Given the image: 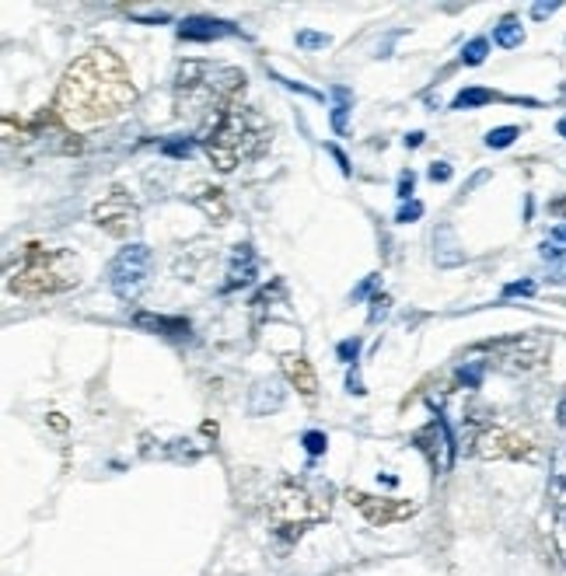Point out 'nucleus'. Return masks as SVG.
Listing matches in <instances>:
<instances>
[{"instance_id": "nucleus-1", "label": "nucleus", "mask_w": 566, "mask_h": 576, "mask_svg": "<svg viewBox=\"0 0 566 576\" xmlns=\"http://www.w3.org/2000/svg\"><path fill=\"white\" fill-rule=\"evenodd\" d=\"M137 102V88L126 63L109 49H91L74 60L56 88L53 109L70 130H91L98 123L123 116Z\"/></svg>"}, {"instance_id": "nucleus-2", "label": "nucleus", "mask_w": 566, "mask_h": 576, "mask_svg": "<svg viewBox=\"0 0 566 576\" xmlns=\"http://www.w3.org/2000/svg\"><path fill=\"white\" fill-rule=\"evenodd\" d=\"M245 91V74L228 63H200L189 60L175 74V112L182 119H203L214 123L221 112L238 105Z\"/></svg>"}, {"instance_id": "nucleus-3", "label": "nucleus", "mask_w": 566, "mask_h": 576, "mask_svg": "<svg viewBox=\"0 0 566 576\" xmlns=\"http://www.w3.org/2000/svg\"><path fill=\"white\" fill-rule=\"evenodd\" d=\"M273 144V126L266 116L249 105H231L228 112L207 123L203 133V151L221 172H235L245 161H256L270 151Z\"/></svg>"}, {"instance_id": "nucleus-4", "label": "nucleus", "mask_w": 566, "mask_h": 576, "mask_svg": "<svg viewBox=\"0 0 566 576\" xmlns=\"http://www.w3.org/2000/svg\"><path fill=\"white\" fill-rule=\"evenodd\" d=\"M332 486L322 479H290L273 489L270 503H266V517H270L273 535L283 542H297L308 528L329 521L332 514Z\"/></svg>"}, {"instance_id": "nucleus-5", "label": "nucleus", "mask_w": 566, "mask_h": 576, "mask_svg": "<svg viewBox=\"0 0 566 576\" xmlns=\"http://www.w3.org/2000/svg\"><path fill=\"white\" fill-rule=\"evenodd\" d=\"M81 280V262L67 248H42V245H25V259L11 273V294L39 301V297L67 294Z\"/></svg>"}, {"instance_id": "nucleus-6", "label": "nucleus", "mask_w": 566, "mask_h": 576, "mask_svg": "<svg viewBox=\"0 0 566 576\" xmlns=\"http://www.w3.org/2000/svg\"><path fill=\"white\" fill-rule=\"evenodd\" d=\"M472 360H479L483 367L504 374H532L539 367H546L549 360V339L546 336H507V339H490V343L476 346Z\"/></svg>"}, {"instance_id": "nucleus-7", "label": "nucleus", "mask_w": 566, "mask_h": 576, "mask_svg": "<svg viewBox=\"0 0 566 576\" xmlns=\"http://www.w3.org/2000/svg\"><path fill=\"white\" fill-rule=\"evenodd\" d=\"M147 280H151V248L140 245V241L137 245H126L123 252L109 262V273H105L109 290L126 304H133L144 294Z\"/></svg>"}, {"instance_id": "nucleus-8", "label": "nucleus", "mask_w": 566, "mask_h": 576, "mask_svg": "<svg viewBox=\"0 0 566 576\" xmlns=\"http://www.w3.org/2000/svg\"><path fill=\"white\" fill-rule=\"evenodd\" d=\"M472 451L479 454V458L486 461H532L535 458V444L525 437V433L518 430H507V426H483V430L476 433V444H472Z\"/></svg>"}, {"instance_id": "nucleus-9", "label": "nucleus", "mask_w": 566, "mask_h": 576, "mask_svg": "<svg viewBox=\"0 0 566 576\" xmlns=\"http://www.w3.org/2000/svg\"><path fill=\"white\" fill-rule=\"evenodd\" d=\"M413 444H416V451H423V458L430 461V468H434L437 475L451 472V465H455V437H451L441 412H437L423 430L413 433Z\"/></svg>"}, {"instance_id": "nucleus-10", "label": "nucleus", "mask_w": 566, "mask_h": 576, "mask_svg": "<svg viewBox=\"0 0 566 576\" xmlns=\"http://www.w3.org/2000/svg\"><path fill=\"white\" fill-rule=\"evenodd\" d=\"M346 500L364 514L367 524L374 528H388V524H399L409 521L416 514V503L409 500H388V496H371V493H360V489H346Z\"/></svg>"}, {"instance_id": "nucleus-11", "label": "nucleus", "mask_w": 566, "mask_h": 576, "mask_svg": "<svg viewBox=\"0 0 566 576\" xmlns=\"http://www.w3.org/2000/svg\"><path fill=\"white\" fill-rule=\"evenodd\" d=\"M91 220H95L102 231L116 234V238H126V234H130L133 227L140 224V210H137V203H133V199L126 196L123 189H112L109 196L102 199V203H95V210H91Z\"/></svg>"}, {"instance_id": "nucleus-12", "label": "nucleus", "mask_w": 566, "mask_h": 576, "mask_svg": "<svg viewBox=\"0 0 566 576\" xmlns=\"http://www.w3.org/2000/svg\"><path fill=\"white\" fill-rule=\"evenodd\" d=\"M549 507L556 517V542L566 556V447H556L553 472H549Z\"/></svg>"}, {"instance_id": "nucleus-13", "label": "nucleus", "mask_w": 566, "mask_h": 576, "mask_svg": "<svg viewBox=\"0 0 566 576\" xmlns=\"http://www.w3.org/2000/svg\"><path fill=\"white\" fill-rule=\"evenodd\" d=\"M224 35H238V28L231 25V21H221V18L179 21V39H186V42H214V39H224Z\"/></svg>"}, {"instance_id": "nucleus-14", "label": "nucleus", "mask_w": 566, "mask_h": 576, "mask_svg": "<svg viewBox=\"0 0 566 576\" xmlns=\"http://www.w3.org/2000/svg\"><path fill=\"white\" fill-rule=\"evenodd\" d=\"M252 280H256V252H252V245H235V252H231V266H228V280H224V290L249 287Z\"/></svg>"}, {"instance_id": "nucleus-15", "label": "nucleus", "mask_w": 566, "mask_h": 576, "mask_svg": "<svg viewBox=\"0 0 566 576\" xmlns=\"http://www.w3.org/2000/svg\"><path fill=\"white\" fill-rule=\"evenodd\" d=\"M283 374H287V381L294 384L297 391H301L304 398H311L318 391V378L315 371H311V364L304 357H297V353H290V357H283Z\"/></svg>"}, {"instance_id": "nucleus-16", "label": "nucleus", "mask_w": 566, "mask_h": 576, "mask_svg": "<svg viewBox=\"0 0 566 576\" xmlns=\"http://www.w3.org/2000/svg\"><path fill=\"white\" fill-rule=\"evenodd\" d=\"M137 329H147V332H158V336H172V339H182L189 336V318H165V315H137L133 318Z\"/></svg>"}, {"instance_id": "nucleus-17", "label": "nucleus", "mask_w": 566, "mask_h": 576, "mask_svg": "<svg viewBox=\"0 0 566 576\" xmlns=\"http://www.w3.org/2000/svg\"><path fill=\"white\" fill-rule=\"evenodd\" d=\"M283 405V388L277 381H259L252 388V402H249V412L252 416H266V412H277Z\"/></svg>"}, {"instance_id": "nucleus-18", "label": "nucleus", "mask_w": 566, "mask_h": 576, "mask_svg": "<svg viewBox=\"0 0 566 576\" xmlns=\"http://www.w3.org/2000/svg\"><path fill=\"white\" fill-rule=\"evenodd\" d=\"M193 203L203 206V213H207L214 224H224V220H228V199H224L221 189L200 186V189L193 192Z\"/></svg>"}, {"instance_id": "nucleus-19", "label": "nucleus", "mask_w": 566, "mask_h": 576, "mask_svg": "<svg viewBox=\"0 0 566 576\" xmlns=\"http://www.w3.org/2000/svg\"><path fill=\"white\" fill-rule=\"evenodd\" d=\"M493 42H497L500 49H518L521 42H525V28H521V21L514 18V14H507V18L493 28Z\"/></svg>"}, {"instance_id": "nucleus-20", "label": "nucleus", "mask_w": 566, "mask_h": 576, "mask_svg": "<svg viewBox=\"0 0 566 576\" xmlns=\"http://www.w3.org/2000/svg\"><path fill=\"white\" fill-rule=\"evenodd\" d=\"M350 105H353L350 88L336 84V88H332V130H336L339 137L346 133V116H350Z\"/></svg>"}, {"instance_id": "nucleus-21", "label": "nucleus", "mask_w": 566, "mask_h": 576, "mask_svg": "<svg viewBox=\"0 0 566 576\" xmlns=\"http://www.w3.org/2000/svg\"><path fill=\"white\" fill-rule=\"evenodd\" d=\"M490 102H507V98L493 95L490 88H465L455 95V102H451V109H479V105H490Z\"/></svg>"}, {"instance_id": "nucleus-22", "label": "nucleus", "mask_w": 566, "mask_h": 576, "mask_svg": "<svg viewBox=\"0 0 566 576\" xmlns=\"http://www.w3.org/2000/svg\"><path fill=\"white\" fill-rule=\"evenodd\" d=\"M437 241H441V252H437V262H441V266H455V262H462L465 259V252H455V238H451V231L448 227H444L441 234H437Z\"/></svg>"}, {"instance_id": "nucleus-23", "label": "nucleus", "mask_w": 566, "mask_h": 576, "mask_svg": "<svg viewBox=\"0 0 566 576\" xmlns=\"http://www.w3.org/2000/svg\"><path fill=\"white\" fill-rule=\"evenodd\" d=\"M521 137L518 126H497V130L486 133V147H493V151H500V147H511L514 140Z\"/></svg>"}, {"instance_id": "nucleus-24", "label": "nucleus", "mask_w": 566, "mask_h": 576, "mask_svg": "<svg viewBox=\"0 0 566 576\" xmlns=\"http://www.w3.org/2000/svg\"><path fill=\"white\" fill-rule=\"evenodd\" d=\"M486 53H490V42H486V39H472V42H465L462 60L469 63V67H479V63L486 60Z\"/></svg>"}, {"instance_id": "nucleus-25", "label": "nucleus", "mask_w": 566, "mask_h": 576, "mask_svg": "<svg viewBox=\"0 0 566 576\" xmlns=\"http://www.w3.org/2000/svg\"><path fill=\"white\" fill-rule=\"evenodd\" d=\"M301 444H304V451H308V454H325V447H329V437H325L322 430H308L301 437Z\"/></svg>"}, {"instance_id": "nucleus-26", "label": "nucleus", "mask_w": 566, "mask_h": 576, "mask_svg": "<svg viewBox=\"0 0 566 576\" xmlns=\"http://www.w3.org/2000/svg\"><path fill=\"white\" fill-rule=\"evenodd\" d=\"M161 151H165L168 158H189V154H193V140L189 137L168 140V144H161Z\"/></svg>"}, {"instance_id": "nucleus-27", "label": "nucleus", "mask_w": 566, "mask_h": 576, "mask_svg": "<svg viewBox=\"0 0 566 576\" xmlns=\"http://www.w3.org/2000/svg\"><path fill=\"white\" fill-rule=\"evenodd\" d=\"M297 46H301V49H325V46H329V35H322V32H297Z\"/></svg>"}, {"instance_id": "nucleus-28", "label": "nucleus", "mask_w": 566, "mask_h": 576, "mask_svg": "<svg viewBox=\"0 0 566 576\" xmlns=\"http://www.w3.org/2000/svg\"><path fill=\"white\" fill-rule=\"evenodd\" d=\"M420 217H423V203H420V199H409L395 220H399V224H413V220H420Z\"/></svg>"}, {"instance_id": "nucleus-29", "label": "nucleus", "mask_w": 566, "mask_h": 576, "mask_svg": "<svg viewBox=\"0 0 566 576\" xmlns=\"http://www.w3.org/2000/svg\"><path fill=\"white\" fill-rule=\"evenodd\" d=\"M357 357H360V339H343V343H339V360L353 364Z\"/></svg>"}, {"instance_id": "nucleus-30", "label": "nucleus", "mask_w": 566, "mask_h": 576, "mask_svg": "<svg viewBox=\"0 0 566 576\" xmlns=\"http://www.w3.org/2000/svg\"><path fill=\"white\" fill-rule=\"evenodd\" d=\"M535 294V283L532 280H518V283H507L504 297H532Z\"/></svg>"}, {"instance_id": "nucleus-31", "label": "nucleus", "mask_w": 566, "mask_h": 576, "mask_svg": "<svg viewBox=\"0 0 566 576\" xmlns=\"http://www.w3.org/2000/svg\"><path fill=\"white\" fill-rule=\"evenodd\" d=\"M553 287H566V259H560V262H553L549 266V276H546Z\"/></svg>"}, {"instance_id": "nucleus-32", "label": "nucleus", "mask_w": 566, "mask_h": 576, "mask_svg": "<svg viewBox=\"0 0 566 576\" xmlns=\"http://www.w3.org/2000/svg\"><path fill=\"white\" fill-rule=\"evenodd\" d=\"M413 189H416V175H413V172H402V175H399V192H395V196L409 199V196H413Z\"/></svg>"}, {"instance_id": "nucleus-33", "label": "nucleus", "mask_w": 566, "mask_h": 576, "mask_svg": "<svg viewBox=\"0 0 566 576\" xmlns=\"http://www.w3.org/2000/svg\"><path fill=\"white\" fill-rule=\"evenodd\" d=\"M388 304H392V301H388L385 294H381V297H374V301H371V322H381V318L388 315Z\"/></svg>"}, {"instance_id": "nucleus-34", "label": "nucleus", "mask_w": 566, "mask_h": 576, "mask_svg": "<svg viewBox=\"0 0 566 576\" xmlns=\"http://www.w3.org/2000/svg\"><path fill=\"white\" fill-rule=\"evenodd\" d=\"M430 179H434V182H448L451 179V165H448V161H434V165H430Z\"/></svg>"}, {"instance_id": "nucleus-35", "label": "nucleus", "mask_w": 566, "mask_h": 576, "mask_svg": "<svg viewBox=\"0 0 566 576\" xmlns=\"http://www.w3.org/2000/svg\"><path fill=\"white\" fill-rule=\"evenodd\" d=\"M378 283H381V276H367V280L360 283V287H353V301H360V297H367L374 287H378Z\"/></svg>"}, {"instance_id": "nucleus-36", "label": "nucleus", "mask_w": 566, "mask_h": 576, "mask_svg": "<svg viewBox=\"0 0 566 576\" xmlns=\"http://www.w3.org/2000/svg\"><path fill=\"white\" fill-rule=\"evenodd\" d=\"M556 11H560V4H556V0H553V4H535L532 7V18L542 21V18H549V14H556Z\"/></svg>"}, {"instance_id": "nucleus-37", "label": "nucleus", "mask_w": 566, "mask_h": 576, "mask_svg": "<svg viewBox=\"0 0 566 576\" xmlns=\"http://www.w3.org/2000/svg\"><path fill=\"white\" fill-rule=\"evenodd\" d=\"M329 154H332V158H336L339 172H343V175H350V161H346V154H343V151H339V147H336V144H329Z\"/></svg>"}, {"instance_id": "nucleus-38", "label": "nucleus", "mask_w": 566, "mask_h": 576, "mask_svg": "<svg viewBox=\"0 0 566 576\" xmlns=\"http://www.w3.org/2000/svg\"><path fill=\"white\" fill-rule=\"evenodd\" d=\"M549 213H556V217H566V196L553 199V203H549Z\"/></svg>"}, {"instance_id": "nucleus-39", "label": "nucleus", "mask_w": 566, "mask_h": 576, "mask_svg": "<svg viewBox=\"0 0 566 576\" xmlns=\"http://www.w3.org/2000/svg\"><path fill=\"white\" fill-rule=\"evenodd\" d=\"M346 384H350V391H353V395H364V384H360V378H357V374H350V381H346Z\"/></svg>"}, {"instance_id": "nucleus-40", "label": "nucleus", "mask_w": 566, "mask_h": 576, "mask_svg": "<svg viewBox=\"0 0 566 576\" xmlns=\"http://www.w3.org/2000/svg\"><path fill=\"white\" fill-rule=\"evenodd\" d=\"M423 144V133H409L406 137V147H420Z\"/></svg>"}, {"instance_id": "nucleus-41", "label": "nucleus", "mask_w": 566, "mask_h": 576, "mask_svg": "<svg viewBox=\"0 0 566 576\" xmlns=\"http://www.w3.org/2000/svg\"><path fill=\"white\" fill-rule=\"evenodd\" d=\"M553 238H556V241H566V224L556 227V231H553Z\"/></svg>"}, {"instance_id": "nucleus-42", "label": "nucleus", "mask_w": 566, "mask_h": 576, "mask_svg": "<svg viewBox=\"0 0 566 576\" xmlns=\"http://www.w3.org/2000/svg\"><path fill=\"white\" fill-rule=\"evenodd\" d=\"M556 130H560V133H563V137H566V119H563V123H560V126H556Z\"/></svg>"}]
</instances>
